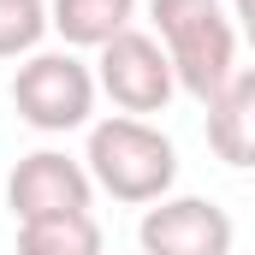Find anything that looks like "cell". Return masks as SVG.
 <instances>
[{
    "label": "cell",
    "instance_id": "obj_8",
    "mask_svg": "<svg viewBox=\"0 0 255 255\" xmlns=\"http://www.w3.org/2000/svg\"><path fill=\"white\" fill-rule=\"evenodd\" d=\"M136 18V0H48V24L65 36V48H107Z\"/></svg>",
    "mask_w": 255,
    "mask_h": 255
},
{
    "label": "cell",
    "instance_id": "obj_3",
    "mask_svg": "<svg viewBox=\"0 0 255 255\" xmlns=\"http://www.w3.org/2000/svg\"><path fill=\"white\" fill-rule=\"evenodd\" d=\"M95 95H101L95 71L77 60L71 48H65V54H30V60L18 65V77H12V107H18V119L30 130H42V136L83 130L89 113H95Z\"/></svg>",
    "mask_w": 255,
    "mask_h": 255
},
{
    "label": "cell",
    "instance_id": "obj_2",
    "mask_svg": "<svg viewBox=\"0 0 255 255\" xmlns=\"http://www.w3.org/2000/svg\"><path fill=\"white\" fill-rule=\"evenodd\" d=\"M95 190H107L113 202L130 208H154L178 178V148L166 130H154L148 119L113 113L101 125H89V154H83Z\"/></svg>",
    "mask_w": 255,
    "mask_h": 255
},
{
    "label": "cell",
    "instance_id": "obj_11",
    "mask_svg": "<svg viewBox=\"0 0 255 255\" xmlns=\"http://www.w3.org/2000/svg\"><path fill=\"white\" fill-rule=\"evenodd\" d=\"M232 24H238V42L255 48V0H232Z\"/></svg>",
    "mask_w": 255,
    "mask_h": 255
},
{
    "label": "cell",
    "instance_id": "obj_1",
    "mask_svg": "<svg viewBox=\"0 0 255 255\" xmlns=\"http://www.w3.org/2000/svg\"><path fill=\"white\" fill-rule=\"evenodd\" d=\"M148 18L160 30V48L178 71V89L190 101H214L238 77V24L220 0H148Z\"/></svg>",
    "mask_w": 255,
    "mask_h": 255
},
{
    "label": "cell",
    "instance_id": "obj_4",
    "mask_svg": "<svg viewBox=\"0 0 255 255\" xmlns=\"http://www.w3.org/2000/svg\"><path fill=\"white\" fill-rule=\"evenodd\" d=\"M95 83H101V95H107L119 113H130V119L166 113V101L178 95V71L166 60L160 36H148V30L113 36V42L101 48V60H95Z\"/></svg>",
    "mask_w": 255,
    "mask_h": 255
},
{
    "label": "cell",
    "instance_id": "obj_6",
    "mask_svg": "<svg viewBox=\"0 0 255 255\" xmlns=\"http://www.w3.org/2000/svg\"><path fill=\"white\" fill-rule=\"evenodd\" d=\"M232 214L208 196H160L136 226L142 255H232Z\"/></svg>",
    "mask_w": 255,
    "mask_h": 255
},
{
    "label": "cell",
    "instance_id": "obj_10",
    "mask_svg": "<svg viewBox=\"0 0 255 255\" xmlns=\"http://www.w3.org/2000/svg\"><path fill=\"white\" fill-rule=\"evenodd\" d=\"M48 30V0H0V60H30Z\"/></svg>",
    "mask_w": 255,
    "mask_h": 255
},
{
    "label": "cell",
    "instance_id": "obj_5",
    "mask_svg": "<svg viewBox=\"0 0 255 255\" xmlns=\"http://www.w3.org/2000/svg\"><path fill=\"white\" fill-rule=\"evenodd\" d=\"M6 202H12L18 226H30V220H60V214H89L95 178H89L83 160H71L60 148H36V154H24V160L12 166Z\"/></svg>",
    "mask_w": 255,
    "mask_h": 255
},
{
    "label": "cell",
    "instance_id": "obj_7",
    "mask_svg": "<svg viewBox=\"0 0 255 255\" xmlns=\"http://www.w3.org/2000/svg\"><path fill=\"white\" fill-rule=\"evenodd\" d=\"M208 148L238 172L255 166V71H238L208 101Z\"/></svg>",
    "mask_w": 255,
    "mask_h": 255
},
{
    "label": "cell",
    "instance_id": "obj_9",
    "mask_svg": "<svg viewBox=\"0 0 255 255\" xmlns=\"http://www.w3.org/2000/svg\"><path fill=\"white\" fill-rule=\"evenodd\" d=\"M107 238L95 214H60V220H30L18 226V255H101Z\"/></svg>",
    "mask_w": 255,
    "mask_h": 255
}]
</instances>
